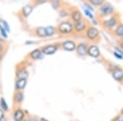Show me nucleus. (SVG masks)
Here are the masks:
<instances>
[{"instance_id": "4be33fe9", "label": "nucleus", "mask_w": 123, "mask_h": 121, "mask_svg": "<svg viewBox=\"0 0 123 121\" xmlns=\"http://www.w3.org/2000/svg\"><path fill=\"white\" fill-rule=\"evenodd\" d=\"M84 12H85V14L86 15V17H89V19L93 20L94 18V15L92 13V12H90V10H88L87 8H85V7H84Z\"/></svg>"}, {"instance_id": "c756f323", "label": "nucleus", "mask_w": 123, "mask_h": 121, "mask_svg": "<svg viewBox=\"0 0 123 121\" xmlns=\"http://www.w3.org/2000/svg\"><path fill=\"white\" fill-rule=\"evenodd\" d=\"M0 31H1V34L2 35H3L4 38H7V33H6V30L4 29H3V27L2 26V25H0Z\"/></svg>"}, {"instance_id": "6e6552de", "label": "nucleus", "mask_w": 123, "mask_h": 121, "mask_svg": "<svg viewBox=\"0 0 123 121\" xmlns=\"http://www.w3.org/2000/svg\"><path fill=\"white\" fill-rule=\"evenodd\" d=\"M89 45L86 43H80L76 45V54L79 57H85L87 55V50H88Z\"/></svg>"}, {"instance_id": "f03ea898", "label": "nucleus", "mask_w": 123, "mask_h": 121, "mask_svg": "<svg viewBox=\"0 0 123 121\" xmlns=\"http://www.w3.org/2000/svg\"><path fill=\"white\" fill-rule=\"evenodd\" d=\"M57 32L61 35H69L71 34L74 30L73 23L69 21H63L57 25Z\"/></svg>"}, {"instance_id": "5701e85b", "label": "nucleus", "mask_w": 123, "mask_h": 121, "mask_svg": "<svg viewBox=\"0 0 123 121\" xmlns=\"http://www.w3.org/2000/svg\"><path fill=\"white\" fill-rule=\"evenodd\" d=\"M0 103H1V106H2V108H3V110H4V111H7V109H8V106H7V103H6L5 100H4V98H1Z\"/></svg>"}, {"instance_id": "f257e3e1", "label": "nucleus", "mask_w": 123, "mask_h": 121, "mask_svg": "<svg viewBox=\"0 0 123 121\" xmlns=\"http://www.w3.org/2000/svg\"><path fill=\"white\" fill-rule=\"evenodd\" d=\"M119 25V17L117 14L112 15L106 19L102 20V25L109 31H114Z\"/></svg>"}, {"instance_id": "4468645a", "label": "nucleus", "mask_w": 123, "mask_h": 121, "mask_svg": "<svg viewBox=\"0 0 123 121\" xmlns=\"http://www.w3.org/2000/svg\"><path fill=\"white\" fill-rule=\"evenodd\" d=\"M26 84H27L26 79H18L16 82V89H17V90H22L26 86Z\"/></svg>"}, {"instance_id": "aec40b11", "label": "nucleus", "mask_w": 123, "mask_h": 121, "mask_svg": "<svg viewBox=\"0 0 123 121\" xmlns=\"http://www.w3.org/2000/svg\"><path fill=\"white\" fill-rule=\"evenodd\" d=\"M88 3H90L92 6H96V7L98 6V7H100L104 3V0H89Z\"/></svg>"}, {"instance_id": "f704fd0d", "label": "nucleus", "mask_w": 123, "mask_h": 121, "mask_svg": "<svg viewBox=\"0 0 123 121\" xmlns=\"http://www.w3.org/2000/svg\"><path fill=\"white\" fill-rule=\"evenodd\" d=\"M39 121H49V120H47L46 119H44V118H41V119H39Z\"/></svg>"}, {"instance_id": "9d476101", "label": "nucleus", "mask_w": 123, "mask_h": 121, "mask_svg": "<svg viewBox=\"0 0 123 121\" xmlns=\"http://www.w3.org/2000/svg\"><path fill=\"white\" fill-rule=\"evenodd\" d=\"M58 49V46L57 44H49L46 45L41 49L43 54L45 55H53L57 51Z\"/></svg>"}, {"instance_id": "2f4dec72", "label": "nucleus", "mask_w": 123, "mask_h": 121, "mask_svg": "<svg viewBox=\"0 0 123 121\" xmlns=\"http://www.w3.org/2000/svg\"><path fill=\"white\" fill-rule=\"evenodd\" d=\"M115 51H117V52H118L120 54H122V56H123V51L121 49V47H115Z\"/></svg>"}, {"instance_id": "b1692460", "label": "nucleus", "mask_w": 123, "mask_h": 121, "mask_svg": "<svg viewBox=\"0 0 123 121\" xmlns=\"http://www.w3.org/2000/svg\"><path fill=\"white\" fill-rule=\"evenodd\" d=\"M0 22L2 23V25H3V29H4L5 30L7 31V32H9V31H10V28H9L8 24H7V22H6L5 21H3V20H1V21H0Z\"/></svg>"}, {"instance_id": "1a4fd4ad", "label": "nucleus", "mask_w": 123, "mask_h": 121, "mask_svg": "<svg viewBox=\"0 0 123 121\" xmlns=\"http://www.w3.org/2000/svg\"><path fill=\"white\" fill-rule=\"evenodd\" d=\"M76 43L72 40H66L62 43L61 47L63 50L67 52H73L76 49Z\"/></svg>"}, {"instance_id": "2eb2a0df", "label": "nucleus", "mask_w": 123, "mask_h": 121, "mask_svg": "<svg viewBox=\"0 0 123 121\" xmlns=\"http://www.w3.org/2000/svg\"><path fill=\"white\" fill-rule=\"evenodd\" d=\"M17 79H27V77H28V72H27L26 70H25V69H21V70H17Z\"/></svg>"}, {"instance_id": "a878e982", "label": "nucleus", "mask_w": 123, "mask_h": 121, "mask_svg": "<svg viewBox=\"0 0 123 121\" xmlns=\"http://www.w3.org/2000/svg\"><path fill=\"white\" fill-rule=\"evenodd\" d=\"M113 55H114L115 57H117V58L118 59V60H123V56H122V54H120V53H119L118 52L114 51Z\"/></svg>"}, {"instance_id": "9b49d317", "label": "nucleus", "mask_w": 123, "mask_h": 121, "mask_svg": "<svg viewBox=\"0 0 123 121\" xmlns=\"http://www.w3.org/2000/svg\"><path fill=\"white\" fill-rule=\"evenodd\" d=\"M70 16L73 23L78 22V21L83 20L82 13H81V12L78 8H73L71 10V12H70Z\"/></svg>"}, {"instance_id": "f8f14e48", "label": "nucleus", "mask_w": 123, "mask_h": 121, "mask_svg": "<svg viewBox=\"0 0 123 121\" xmlns=\"http://www.w3.org/2000/svg\"><path fill=\"white\" fill-rule=\"evenodd\" d=\"M25 119V113L21 109H17L14 112L15 121H22Z\"/></svg>"}, {"instance_id": "e433bc0d", "label": "nucleus", "mask_w": 123, "mask_h": 121, "mask_svg": "<svg viewBox=\"0 0 123 121\" xmlns=\"http://www.w3.org/2000/svg\"><path fill=\"white\" fill-rule=\"evenodd\" d=\"M2 49H3V47H2V45H1V44H0V52H1Z\"/></svg>"}, {"instance_id": "7ed1b4c3", "label": "nucleus", "mask_w": 123, "mask_h": 121, "mask_svg": "<svg viewBox=\"0 0 123 121\" xmlns=\"http://www.w3.org/2000/svg\"><path fill=\"white\" fill-rule=\"evenodd\" d=\"M115 12V9L111 3H104L102 6L99 7V14L100 17H108L113 15Z\"/></svg>"}, {"instance_id": "0eeeda50", "label": "nucleus", "mask_w": 123, "mask_h": 121, "mask_svg": "<svg viewBox=\"0 0 123 121\" xmlns=\"http://www.w3.org/2000/svg\"><path fill=\"white\" fill-rule=\"evenodd\" d=\"M87 55L93 57V58H98V57H99L101 55L99 47L97 46L96 44L89 45L88 50H87Z\"/></svg>"}, {"instance_id": "423d86ee", "label": "nucleus", "mask_w": 123, "mask_h": 121, "mask_svg": "<svg viewBox=\"0 0 123 121\" xmlns=\"http://www.w3.org/2000/svg\"><path fill=\"white\" fill-rule=\"evenodd\" d=\"M113 79L119 83H123V69L119 66H114L111 70Z\"/></svg>"}, {"instance_id": "412c9836", "label": "nucleus", "mask_w": 123, "mask_h": 121, "mask_svg": "<svg viewBox=\"0 0 123 121\" xmlns=\"http://www.w3.org/2000/svg\"><path fill=\"white\" fill-rule=\"evenodd\" d=\"M46 30V35L47 36H52L55 34V28L53 26H48L45 27Z\"/></svg>"}, {"instance_id": "c85d7f7f", "label": "nucleus", "mask_w": 123, "mask_h": 121, "mask_svg": "<svg viewBox=\"0 0 123 121\" xmlns=\"http://www.w3.org/2000/svg\"><path fill=\"white\" fill-rule=\"evenodd\" d=\"M52 6L53 7V8H58V7L60 6V3H59V1H53Z\"/></svg>"}, {"instance_id": "4c0bfd02", "label": "nucleus", "mask_w": 123, "mask_h": 121, "mask_svg": "<svg viewBox=\"0 0 123 121\" xmlns=\"http://www.w3.org/2000/svg\"><path fill=\"white\" fill-rule=\"evenodd\" d=\"M1 59H2V54H0V61H1Z\"/></svg>"}, {"instance_id": "7c9ffc66", "label": "nucleus", "mask_w": 123, "mask_h": 121, "mask_svg": "<svg viewBox=\"0 0 123 121\" xmlns=\"http://www.w3.org/2000/svg\"><path fill=\"white\" fill-rule=\"evenodd\" d=\"M69 13L67 12H65V11H62L60 12V16L62 17H67L68 16Z\"/></svg>"}, {"instance_id": "473e14b6", "label": "nucleus", "mask_w": 123, "mask_h": 121, "mask_svg": "<svg viewBox=\"0 0 123 121\" xmlns=\"http://www.w3.org/2000/svg\"><path fill=\"white\" fill-rule=\"evenodd\" d=\"M3 118H4V114H3V110L0 109V120H3Z\"/></svg>"}, {"instance_id": "72a5a7b5", "label": "nucleus", "mask_w": 123, "mask_h": 121, "mask_svg": "<svg viewBox=\"0 0 123 121\" xmlns=\"http://www.w3.org/2000/svg\"><path fill=\"white\" fill-rule=\"evenodd\" d=\"M119 47H121V49L123 51V41H121L120 43H119Z\"/></svg>"}, {"instance_id": "dca6fc26", "label": "nucleus", "mask_w": 123, "mask_h": 121, "mask_svg": "<svg viewBox=\"0 0 123 121\" xmlns=\"http://www.w3.org/2000/svg\"><path fill=\"white\" fill-rule=\"evenodd\" d=\"M33 6L32 5H26L25 6V7L22 8V14L25 17H28L30 14H31V12H32L33 11Z\"/></svg>"}, {"instance_id": "a211bd4d", "label": "nucleus", "mask_w": 123, "mask_h": 121, "mask_svg": "<svg viewBox=\"0 0 123 121\" xmlns=\"http://www.w3.org/2000/svg\"><path fill=\"white\" fill-rule=\"evenodd\" d=\"M35 33L36 35L40 38H44L46 37V30H45V27H38L35 29Z\"/></svg>"}, {"instance_id": "393cba45", "label": "nucleus", "mask_w": 123, "mask_h": 121, "mask_svg": "<svg viewBox=\"0 0 123 121\" xmlns=\"http://www.w3.org/2000/svg\"><path fill=\"white\" fill-rule=\"evenodd\" d=\"M112 121H123V115H122L121 114L117 115L114 117L112 120Z\"/></svg>"}, {"instance_id": "39448f33", "label": "nucleus", "mask_w": 123, "mask_h": 121, "mask_svg": "<svg viewBox=\"0 0 123 121\" xmlns=\"http://www.w3.org/2000/svg\"><path fill=\"white\" fill-rule=\"evenodd\" d=\"M73 27H74V30L76 33H82L85 32L86 29L89 28V25L85 20H81V21H78V22L73 23Z\"/></svg>"}, {"instance_id": "f3484780", "label": "nucleus", "mask_w": 123, "mask_h": 121, "mask_svg": "<svg viewBox=\"0 0 123 121\" xmlns=\"http://www.w3.org/2000/svg\"><path fill=\"white\" fill-rule=\"evenodd\" d=\"M114 34L119 38H123V23H119V25L115 29Z\"/></svg>"}, {"instance_id": "ddd939ff", "label": "nucleus", "mask_w": 123, "mask_h": 121, "mask_svg": "<svg viewBox=\"0 0 123 121\" xmlns=\"http://www.w3.org/2000/svg\"><path fill=\"white\" fill-rule=\"evenodd\" d=\"M42 54H43L42 51H41L40 49L37 48L31 52V54H30V57H31V58L33 59V60H38V59L41 58V55Z\"/></svg>"}, {"instance_id": "bb28decb", "label": "nucleus", "mask_w": 123, "mask_h": 121, "mask_svg": "<svg viewBox=\"0 0 123 121\" xmlns=\"http://www.w3.org/2000/svg\"><path fill=\"white\" fill-rule=\"evenodd\" d=\"M24 121H39V120L36 116H30L27 119H25Z\"/></svg>"}, {"instance_id": "58836bf2", "label": "nucleus", "mask_w": 123, "mask_h": 121, "mask_svg": "<svg viewBox=\"0 0 123 121\" xmlns=\"http://www.w3.org/2000/svg\"><path fill=\"white\" fill-rule=\"evenodd\" d=\"M0 121H2V120H0Z\"/></svg>"}, {"instance_id": "20e7f679", "label": "nucleus", "mask_w": 123, "mask_h": 121, "mask_svg": "<svg viewBox=\"0 0 123 121\" xmlns=\"http://www.w3.org/2000/svg\"><path fill=\"white\" fill-rule=\"evenodd\" d=\"M99 30L94 26H90L85 31V36L90 41H96L99 38Z\"/></svg>"}, {"instance_id": "6ab92c4d", "label": "nucleus", "mask_w": 123, "mask_h": 121, "mask_svg": "<svg viewBox=\"0 0 123 121\" xmlns=\"http://www.w3.org/2000/svg\"><path fill=\"white\" fill-rule=\"evenodd\" d=\"M14 99H15V101H16V102H17V103L22 102H23V100H24V95H23V93L21 92H17L15 94Z\"/></svg>"}, {"instance_id": "cd10ccee", "label": "nucleus", "mask_w": 123, "mask_h": 121, "mask_svg": "<svg viewBox=\"0 0 123 121\" xmlns=\"http://www.w3.org/2000/svg\"><path fill=\"white\" fill-rule=\"evenodd\" d=\"M85 6L86 7V8L88 10H90V12H93L94 11V8H93V6L90 4V3H89L88 2L87 3H85Z\"/></svg>"}, {"instance_id": "c9c22d12", "label": "nucleus", "mask_w": 123, "mask_h": 121, "mask_svg": "<svg viewBox=\"0 0 123 121\" xmlns=\"http://www.w3.org/2000/svg\"><path fill=\"white\" fill-rule=\"evenodd\" d=\"M120 114L122 115H123V108L122 109V110H121V111H120Z\"/></svg>"}]
</instances>
